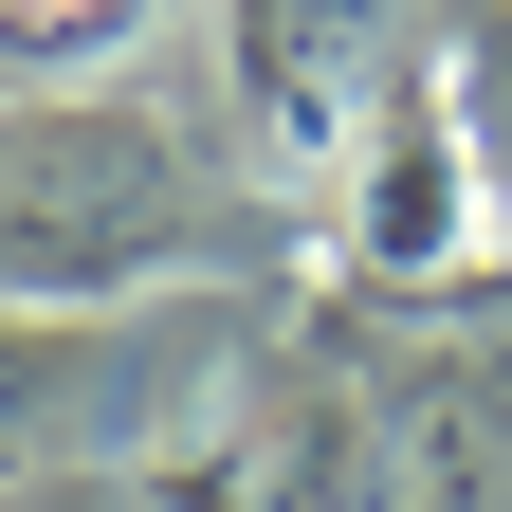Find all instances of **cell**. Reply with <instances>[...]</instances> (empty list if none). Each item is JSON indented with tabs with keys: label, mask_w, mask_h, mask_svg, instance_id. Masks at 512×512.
<instances>
[{
	"label": "cell",
	"mask_w": 512,
	"mask_h": 512,
	"mask_svg": "<svg viewBox=\"0 0 512 512\" xmlns=\"http://www.w3.org/2000/svg\"><path fill=\"white\" fill-rule=\"evenodd\" d=\"M403 512H512V366H439L403 403Z\"/></svg>",
	"instance_id": "5"
},
{
	"label": "cell",
	"mask_w": 512,
	"mask_h": 512,
	"mask_svg": "<svg viewBox=\"0 0 512 512\" xmlns=\"http://www.w3.org/2000/svg\"><path fill=\"white\" fill-rule=\"evenodd\" d=\"M183 512H403V421L330 366H256L238 403L183 439Z\"/></svg>",
	"instance_id": "3"
},
{
	"label": "cell",
	"mask_w": 512,
	"mask_h": 512,
	"mask_svg": "<svg viewBox=\"0 0 512 512\" xmlns=\"http://www.w3.org/2000/svg\"><path fill=\"white\" fill-rule=\"evenodd\" d=\"M74 366H92V330H55V311H0V476L37 458V421L74 403Z\"/></svg>",
	"instance_id": "7"
},
{
	"label": "cell",
	"mask_w": 512,
	"mask_h": 512,
	"mask_svg": "<svg viewBox=\"0 0 512 512\" xmlns=\"http://www.w3.org/2000/svg\"><path fill=\"white\" fill-rule=\"evenodd\" d=\"M439 92H458V147L494 183V238H512V0H476L458 37H439Z\"/></svg>",
	"instance_id": "6"
},
{
	"label": "cell",
	"mask_w": 512,
	"mask_h": 512,
	"mask_svg": "<svg viewBox=\"0 0 512 512\" xmlns=\"http://www.w3.org/2000/svg\"><path fill=\"white\" fill-rule=\"evenodd\" d=\"M202 275V183H183L165 110L128 92H37L0 110V311H55V330H92V311Z\"/></svg>",
	"instance_id": "1"
},
{
	"label": "cell",
	"mask_w": 512,
	"mask_h": 512,
	"mask_svg": "<svg viewBox=\"0 0 512 512\" xmlns=\"http://www.w3.org/2000/svg\"><path fill=\"white\" fill-rule=\"evenodd\" d=\"M348 275L366 293H458V275H494V183H476V147H458V92H439V55H403V74L366 92V128H348Z\"/></svg>",
	"instance_id": "2"
},
{
	"label": "cell",
	"mask_w": 512,
	"mask_h": 512,
	"mask_svg": "<svg viewBox=\"0 0 512 512\" xmlns=\"http://www.w3.org/2000/svg\"><path fill=\"white\" fill-rule=\"evenodd\" d=\"M128 19H147V0H0V55H19V74H92Z\"/></svg>",
	"instance_id": "8"
},
{
	"label": "cell",
	"mask_w": 512,
	"mask_h": 512,
	"mask_svg": "<svg viewBox=\"0 0 512 512\" xmlns=\"http://www.w3.org/2000/svg\"><path fill=\"white\" fill-rule=\"evenodd\" d=\"M220 74H238L256 165L330 183L348 128H366V92L403 74V0H220Z\"/></svg>",
	"instance_id": "4"
}]
</instances>
